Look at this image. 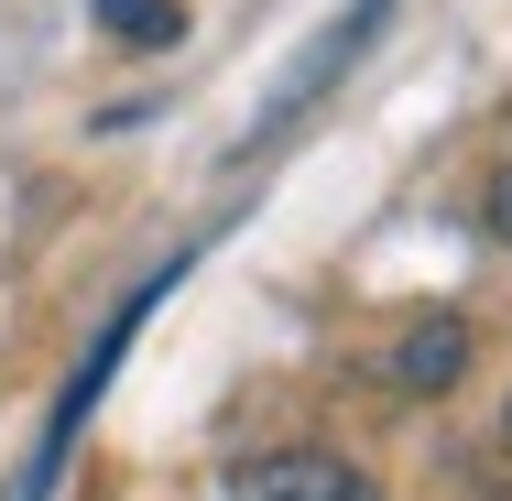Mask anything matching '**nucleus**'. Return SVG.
Wrapping results in <instances>:
<instances>
[{"instance_id":"nucleus-1","label":"nucleus","mask_w":512,"mask_h":501,"mask_svg":"<svg viewBox=\"0 0 512 501\" xmlns=\"http://www.w3.org/2000/svg\"><path fill=\"white\" fill-rule=\"evenodd\" d=\"M186 273H197V251L153 262V273H142L131 295L109 305V327L88 338V360L66 371V393L44 403V425H33V447H22V469H11V491H0V501H55V480H66V458H77V436H88V414L109 403V382H120V360H131V338H142V316H153V305L175 295Z\"/></svg>"},{"instance_id":"nucleus-2","label":"nucleus","mask_w":512,"mask_h":501,"mask_svg":"<svg viewBox=\"0 0 512 501\" xmlns=\"http://www.w3.org/2000/svg\"><path fill=\"white\" fill-rule=\"evenodd\" d=\"M382 22H393V0H349V11H338V22L316 33L306 55H295V66L273 77V99H262V120H251V142H273V131H295V120H306V109L327 99V88H338V77L360 66V55H371V33H382Z\"/></svg>"},{"instance_id":"nucleus-3","label":"nucleus","mask_w":512,"mask_h":501,"mask_svg":"<svg viewBox=\"0 0 512 501\" xmlns=\"http://www.w3.org/2000/svg\"><path fill=\"white\" fill-rule=\"evenodd\" d=\"M229 501H382V480L338 447H262L229 458Z\"/></svg>"},{"instance_id":"nucleus-4","label":"nucleus","mask_w":512,"mask_h":501,"mask_svg":"<svg viewBox=\"0 0 512 501\" xmlns=\"http://www.w3.org/2000/svg\"><path fill=\"white\" fill-rule=\"evenodd\" d=\"M469 360H480V338H469V316H404L382 349H371V371L393 382L404 403H436L469 382Z\"/></svg>"},{"instance_id":"nucleus-5","label":"nucleus","mask_w":512,"mask_h":501,"mask_svg":"<svg viewBox=\"0 0 512 501\" xmlns=\"http://www.w3.org/2000/svg\"><path fill=\"white\" fill-rule=\"evenodd\" d=\"M109 22V44H131V55H164V44H186V0H88Z\"/></svg>"},{"instance_id":"nucleus-6","label":"nucleus","mask_w":512,"mask_h":501,"mask_svg":"<svg viewBox=\"0 0 512 501\" xmlns=\"http://www.w3.org/2000/svg\"><path fill=\"white\" fill-rule=\"evenodd\" d=\"M502 458H512V393H502Z\"/></svg>"}]
</instances>
